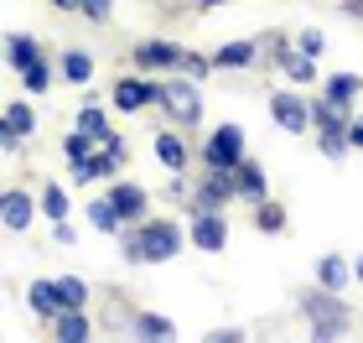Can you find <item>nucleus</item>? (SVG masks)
Listing matches in <instances>:
<instances>
[{"instance_id":"f257e3e1","label":"nucleus","mask_w":363,"mask_h":343,"mask_svg":"<svg viewBox=\"0 0 363 343\" xmlns=\"http://www.w3.org/2000/svg\"><path fill=\"white\" fill-rule=\"evenodd\" d=\"M125 260L130 266H167V260L182 255V229L172 219H140V224H125Z\"/></svg>"},{"instance_id":"f03ea898","label":"nucleus","mask_w":363,"mask_h":343,"mask_svg":"<svg viewBox=\"0 0 363 343\" xmlns=\"http://www.w3.org/2000/svg\"><path fill=\"white\" fill-rule=\"evenodd\" d=\"M301 312H306V322H311V338H317V343H333V338H342V333H348V322H353V307H348V297H342V291H327V286L306 291V297H301Z\"/></svg>"},{"instance_id":"7ed1b4c3","label":"nucleus","mask_w":363,"mask_h":343,"mask_svg":"<svg viewBox=\"0 0 363 343\" xmlns=\"http://www.w3.org/2000/svg\"><path fill=\"white\" fill-rule=\"evenodd\" d=\"M161 109H167V120H177L182 130H192L203 120V89H197V78H161Z\"/></svg>"},{"instance_id":"20e7f679","label":"nucleus","mask_w":363,"mask_h":343,"mask_svg":"<svg viewBox=\"0 0 363 343\" xmlns=\"http://www.w3.org/2000/svg\"><path fill=\"white\" fill-rule=\"evenodd\" d=\"M120 167H125V141L104 136L84 161H73V183H109V177H120Z\"/></svg>"},{"instance_id":"39448f33","label":"nucleus","mask_w":363,"mask_h":343,"mask_svg":"<svg viewBox=\"0 0 363 343\" xmlns=\"http://www.w3.org/2000/svg\"><path fill=\"white\" fill-rule=\"evenodd\" d=\"M239 192H234V172H213L203 167V177H197V187H192V198L182 203L187 214H218V208H228Z\"/></svg>"},{"instance_id":"423d86ee","label":"nucleus","mask_w":363,"mask_h":343,"mask_svg":"<svg viewBox=\"0 0 363 343\" xmlns=\"http://www.w3.org/2000/svg\"><path fill=\"white\" fill-rule=\"evenodd\" d=\"M244 156H250V151H244V130H239V125L208 130V141H203V167H213V172H234Z\"/></svg>"},{"instance_id":"0eeeda50","label":"nucleus","mask_w":363,"mask_h":343,"mask_svg":"<svg viewBox=\"0 0 363 343\" xmlns=\"http://www.w3.org/2000/svg\"><path fill=\"white\" fill-rule=\"evenodd\" d=\"M130 58H135L140 73H177L182 58H187V47H182V42H135Z\"/></svg>"},{"instance_id":"6e6552de","label":"nucleus","mask_w":363,"mask_h":343,"mask_svg":"<svg viewBox=\"0 0 363 343\" xmlns=\"http://www.w3.org/2000/svg\"><path fill=\"white\" fill-rule=\"evenodd\" d=\"M270 114H275L280 130H291V136H306V130H311L306 94H296V89H275V94H270Z\"/></svg>"},{"instance_id":"1a4fd4ad","label":"nucleus","mask_w":363,"mask_h":343,"mask_svg":"<svg viewBox=\"0 0 363 343\" xmlns=\"http://www.w3.org/2000/svg\"><path fill=\"white\" fill-rule=\"evenodd\" d=\"M187 219H192L187 239H192L203 255H218L223 244H228V214H223V208H218V214H187Z\"/></svg>"},{"instance_id":"9d476101","label":"nucleus","mask_w":363,"mask_h":343,"mask_svg":"<svg viewBox=\"0 0 363 343\" xmlns=\"http://www.w3.org/2000/svg\"><path fill=\"white\" fill-rule=\"evenodd\" d=\"M104 198L114 203V214H120V224H140L145 208H151V192H145L140 183H109Z\"/></svg>"},{"instance_id":"9b49d317","label":"nucleus","mask_w":363,"mask_h":343,"mask_svg":"<svg viewBox=\"0 0 363 343\" xmlns=\"http://www.w3.org/2000/svg\"><path fill=\"white\" fill-rule=\"evenodd\" d=\"M156 99H161V84H151V78H114V109L120 114H140Z\"/></svg>"},{"instance_id":"f8f14e48","label":"nucleus","mask_w":363,"mask_h":343,"mask_svg":"<svg viewBox=\"0 0 363 343\" xmlns=\"http://www.w3.org/2000/svg\"><path fill=\"white\" fill-rule=\"evenodd\" d=\"M31 219H37V198H31V192H21V187L0 192V224H6V229L21 234V229H31Z\"/></svg>"},{"instance_id":"ddd939ff","label":"nucleus","mask_w":363,"mask_h":343,"mask_svg":"<svg viewBox=\"0 0 363 343\" xmlns=\"http://www.w3.org/2000/svg\"><path fill=\"white\" fill-rule=\"evenodd\" d=\"M234 192H239L244 203H259V198H270V177H265V167L244 156L239 167H234Z\"/></svg>"},{"instance_id":"4468645a","label":"nucleus","mask_w":363,"mask_h":343,"mask_svg":"<svg viewBox=\"0 0 363 343\" xmlns=\"http://www.w3.org/2000/svg\"><path fill=\"white\" fill-rule=\"evenodd\" d=\"M151 146H156V161H161L167 172H187L192 151H187V141H182V130H161Z\"/></svg>"},{"instance_id":"2eb2a0df","label":"nucleus","mask_w":363,"mask_h":343,"mask_svg":"<svg viewBox=\"0 0 363 343\" xmlns=\"http://www.w3.org/2000/svg\"><path fill=\"white\" fill-rule=\"evenodd\" d=\"M348 281H353L348 255H342V250H327V255L317 260V286H327V291H348Z\"/></svg>"},{"instance_id":"dca6fc26","label":"nucleus","mask_w":363,"mask_h":343,"mask_svg":"<svg viewBox=\"0 0 363 343\" xmlns=\"http://www.w3.org/2000/svg\"><path fill=\"white\" fill-rule=\"evenodd\" d=\"M52 333H57L62 343H89V338H94V322L84 317V307H62V312L52 317Z\"/></svg>"},{"instance_id":"f3484780","label":"nucleus","mask_w":363,"mask_h":343,"mask_svg":"<svg viewBox=\"0 0 363 343\" xmlns=\"http://www.w3.org/2000/svg\"><path fill=\"white\" fill-rule=\"evenodd\" d=\"M317 94H327V99L342 104V109H353V99L363 94V78H358V73H327Z\"/></svg>"},{"instance_id":"a211bd4d","label":"nucleus","mask_w":363,"mask_h":343,"mask_svg":"<svg viewBox=\"0 0 363 343\" xmlns=\"http://www.w3.org/2000/svg\"><path fill=\"white\" fill-rule=\"evenodd\" d=\"M130 333H135V338H145V343H167V338H177V322H172L167 312H135Z\"/></svg>"},{"instance_id":"6ab92c4d","label":"nucleus","mask_w":363,"mask_h":343,"mask_svg":"<svg viewBox=\"0 0 363 343\" xmlns=\"http://www.w3.org/2000/svg\"><path fill=\"white\" fill-rule=\"evenodd\" d=\"M275 68H280V73H286V78H291V84H296V89H311V84H317V78H322V73H317V58H306V53H296V47H291V53H286V58H280V62H275Z\"/></svg>"},{"instance_id":"aec40b11","label":"nucleus","mask_w":363,"mask_h":343,"mask_svg":"<svg viewBox=\"0 0 363 343\" xmlns=\"http://www.w3.org/2000/svg\"><path fill=\"white\" fill-rule=\"evenodd\" d=\"M57 73L68 78V84H78V89H89V84H94V58L84 53V47H68V53L57 58Z\"/></svg>"},{"instance_id":"412c9836","label":"nucleus","mask_w":363,"mask_h":343,"mask_svg":"<svg viewBox=\"0 0 363 343\" xmlns=\"http://www.w3.org/2000/svg\"><path fill=\"white\" fill-rule=\"evenodd\" d=\"M259 62V42H228L213 53V68H255Z\"/></svg>"},{"instance_id":"4be33fe9","label":"nucleus","mask_w":363,"mask_h":343,"mask_svg":"<svg viewBox=\"0 0 363 343\" xmlns=\"http://www.w3.org/2000/svg\"><path fill=\"white\" fill-rule=\"evenodd\" d=\"M37 58H42V47H37L31 31H11V37H6V62H11L16 73H21L26 62H37Z\"/></svg>"},{"instance_id":"5701e85b","label":"nucleus","mask_w":363,"mask_h":343,"mask_svg":"<svg viewBox=\"0 0 363 343\" xmlns=\"http://www.w3.org/2000/svg\"><path fill=\"white\" fill-rule=\"evenodd\" d=\"M0 125H6L16 141H26L31 130H37V109H31V104H6V109H0Z\"/></svg>"},{"instance_id":"b1692460","label":"nucleus","mask_w":363,"mask_h":343,"mask_svg":"<svg viewBox=\"0 0 363 343\" xmlns=\"http://www.w3.org/2000/svg\"><path fill=\"white\" fill-rule=\"evenodd\" d=\"M16 78H21V89L26 94H47V89H52V58H37V62H26V68L21 73H16Z\"/></svg>"},{"instance_id":"393cba45","label":"nucleus","mask_w":363,"mask_h":343,"mask_svg":"<svg viewBox=\"0 0 363 343\" xmlns=\"http://www.w3.org/2000/svg\"><path fill=\"white\" fill-rule=\"evenodd\" d=\"M52 291H57V312L62 307H89V281L84 276H57Z\"/></svg>"},{"instance_id":"a878e982","label":"nucleus","mask_w":363,"mask_h":343,"mask_svg":"<svg viewBox=\"0 0 363 343\" xmlns=\"http://www.w3.org/2000/svg\"><path fill=\"white\" fill-rule=\"evenodd\" d=\"M317 146H322L327 161H342V156L353 151V146H348V125H322L317 130Z\"/></svg>"},{"instance_id":"bb28decb","label":"nucleus","mask_w":363,"mask_h":343,"mask_svg":"<svg viewBox=\"0 0 363 343\" xmlns=\"http://www.w3.org/2000/svg\"><path fill=\"white\" fill-rule=\"evenodd\" d=\"M37 208H42V214L57 224V219H68V214H73V198H68V187L47 183V187H42V198H37Z\"/></svg>"},{"instance_id":"cd10ccee","label":"nucleus","mask_w":363,"mask_h":343,"mask_svg":"<svg viewBox=\"0 0 363 343\" xmlns=\"http://www.w3.org/2000/svg\"><path fill=\"white\" fill-rule=\"evenodd\" d=\"M26 302H31V312H37L42 322H52V317H57V291H52V281H31Z\"/></svg>"},{"instance_id":"c85d7f7f","label":"nucleus","mask_w":363,"mask_h":343,"mask_svg":"<svg viewBox=\"0 0 363 343\" xmlns=\"http://www.w3.org/2000/svg\"><path fill=\"white\" fill-rule=\"evenodd\" d=\"M78 130H84V136H94V141H104V136H114V130H109V114H104V104H84V109H78Z\"/></svg>"},{"instance_id":"c756f323","label":"nucleus","mask_w":363,"mask_h":343,"mask_svg":"<svg viewBox=\"0 0 363 343\" xmlns=\"http://www.w3.org/2000/svg\"><path fill=\"white\" fill-rule=\"evenodd\" d=\"M89 224L99 229V234H120V229H125V224H120V214H114V203L104 198V192H99V198L89 203Z\"/></svg>"},{"instance_id":"7c9ffc66","label":"nucleus","mask_w":363,"mask_h":343,"mask_svg":"<svg viewBox=\"0 0 363 343\" xmlns=\"http://www.w3.org/2000/svg\"><path fill=\"white\" fill-rule=\"evenodd\" d=\"M255 229H259V234H280V229H286V208L270 203V198H259L255 203Z\"/></svg>"},{"instance_id":"2f4dec72","label":"nucleus","mask_w":363,"mask_h":343,"mask_svg":"<svg viewBox=\"0 0 363 343\" xmlns=\"http://www.w3.org/2000/svg\"><path fill=\"white\" fill-rule=\"evenodd\" d=\"M291 53V37L286 31H265V37H259V58H270V62H280Z\"/></svg>"},{"instance_id":"473e14b6","label":"nucleus","mask_w":363,"mask_h":343,"mask_svg":"<svg viewBox=\"0 0 363 343\" xmlns=\"http://www.w3.org/2000/svg\"><path fill=\"white\" fill-rule=\"evenodd\" d=\"M94 136H84V130H73V136H62V156H68V161H84L89 151H94Z\"/></svg>"},{"instance_id":"72a5a7b5","label":"nucleus","mask_w":363,"mask_h":343,"mask_svg":"<svg viewBox=\"0 0 363 343\" xmlns=\"http://www.w3.org/2000/svg\"><path fill=\"white\" fill-rule=\"evenodd\" d=\"M109 11H114V0H78V16H84V21H94V26H104Z\"/></svg>"},{"instance_id":"f704fd0d","label":"nucleus","mask_w":363,"mask_h":343,"mask_svg":"<svg viewBox=\"0 0 363 343\" xmlns=\"http://www.w3.org/2000/svg\"><path fill=\"white\" fill-rule=\"evenodd\" d=\"M291 47H296V53H306V58H322V47H327V37H322L317 26H311V31H301V37H296Z\"/></svg>"},{"instance_id":"c9c22d12","label":"nucleus","mask_w":363,"mask_h":343,"mask_svg":"<svg viewBox=\"0 0 363 343\" xmlns=\"http://www.w3.org/2000/svg\"><path fill=\"white\" fill-rule=\"evenodd\" d=\"M208 68H213V58H203V53H187L177 73H187V78H208Z\"/></svg>"},{"instance_id":"e433bc0d","label":"nucleus","mask_w":363,"mask_h":343,"mask_svg":"<svg viewBox=\"0 0 363 343\" xmlns=\"http://www.w3.org/2000/svg\"><path fill=\"white\" fill-rule=\"evenodd\" d=\"M348 146H353V151H363V114H353V120H348Z\"/></svg>"},{"instance_id":"4c0bfd02","label":"nucleus","mask_w":363,"mask_h":343,"mask_svg":"<svg viewBox=\"0 0 363 343\" xmlns=\"http://www.w3.org/2000/svg\"><path fill=\"white\" fill-rule=\"evenodd\" d=\"M239 338H244L239 328H213V333H208V343H239Z\"/></svg>"},{"instance_id":"58836bf2","label":"nucleus","mask_w":363,"mask_h":343,"mask_svg":"<svg viewBox=\"0 0 363 343\" xmlns=\"http://www.w3.org/2000/svg\"><path fill=\"white\" fill-rule=\"evenodd\" d=\"M52 239H57V244H73V224L57 219V224H52Z\"/></svg>"},{"instance_id":"ea45409f","label":"nucleus","mask_w":363,"mask_h":343,"mask_svg":"<svg viewBox=\"0 0 363 343\" xmlns=\"http://www.w3.org/2000/svg\"><path fill=\"white\" fill-rule=\"evenodd\" d=\"M16 146H21V141H16V136H11V130H6V125H0V151H16Z\"/></svg>"},{"instance_id":"a19ab883","label":"nucleus","mask_w":363,"mask_h":343,"mask_svg":"<svg viewBox=\"0 0 363 343\" xmlns=\"http://www.w3.org/2000/svg\"><path fill=\"white\" fill-rule=\"evenodd\" d=\"M342 16H358L363 21V0H342Z\"/></svg>"},{"instance_id":"79ce46f5","label":"nucleus","mask_w":363,"mask_h":343,"mask_svg":"<svg viewBox=\"0 0 363 343\" xmlns=\"http://www.w3.org/2000/svg\"><path fill=\"white\" fill-rule=\"evenodd\" d=\"M47 6H57V11H78V0H47Z\"/></svg>"},{"instance_id":"37998d69","label":"nucleus","mask_w":363,"mask_h":343,"mask_svg":"<svg viewBox=\"0 0 363 343\" xmlns=\"http://www.w3.org/2000/svg\"><path fill=\"white\" fill-rule=\"evenodd\" d=\"M213 6H228V0H197V11H213Z\"/></svg>"},{"instance_id":"c03bdc74","label":"nucleus","mask_w":363,"mask_h":343,"mask_svg":"<svg viewBox=\"0 0 363 343\" xmlns=\"http://www.w3.org/2000/svg\"><path fill=\"white\" fill-rule=\"evenodd\" d=\"M353 281H363V255L353 260Z\"/></svg>"},{"instance_id":"a18cd8bd","label":"nucleus","mask_w":363,"mask_h":343,"mask_svg":"<svg viewBox=\"0 0 363 343\" xmlns=\"http://www.w3.org/2000/svg\"><path fill=\"white\" fill-rule=\"evenodd\" d=\"M192 6H197V0H192Z\"/></svg>"}]
</instances>
